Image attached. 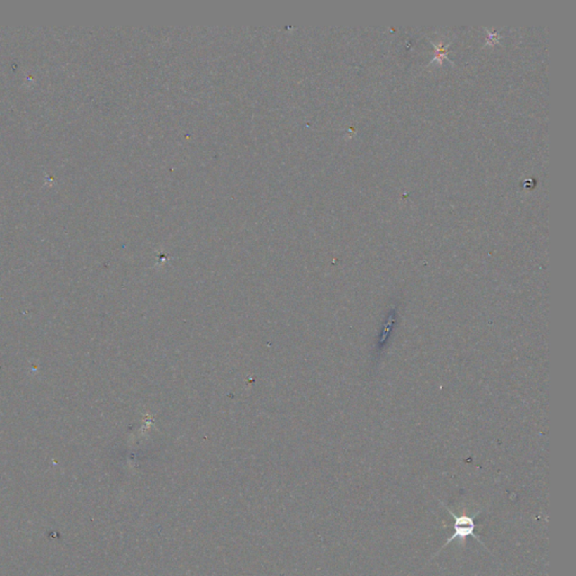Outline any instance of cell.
Segmentation results:
<instances>
[{"mask_svg": "<svg viewBox=\"0 0 576 576\" xmlns=\"http://www.w3.org/2000/svg\"><path fill=\"white\" fill-rule=\"evenodd\" d=\"M446 509L449 512V515L455 519V523H454V535L452 537L448 538L446 544L442 546V549L449 545L450 543H453L456 538L464 540L465 538L468 537V536H472V537L475 538L478 542L482 544V540L480 539V537H478L475 532L476 523L475 520H474V517H471V516L468 515H456L448 506H446Z\"/></svg>", "mask_w": 576, "mask_h": 576, "instance_id": "6da1fadb", "label": "cell"}]
</instances>
